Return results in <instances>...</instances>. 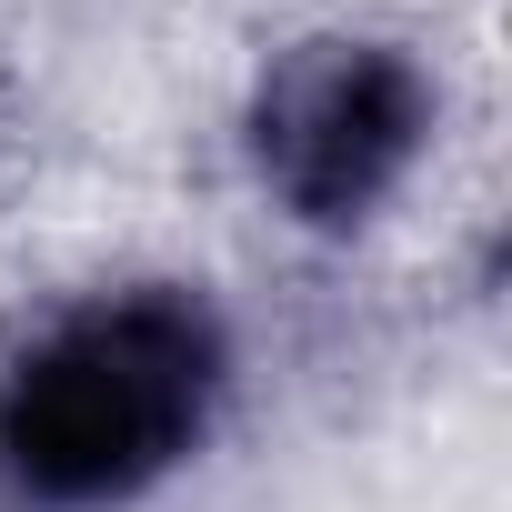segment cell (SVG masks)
Segmentation results:
<instances>
[{"mask_svg":"<svg viewBox=\"0 0 512 512\" xmlns=\"http://www.w3.org/2000/svg\"><path fill=\"white\" fill-rule=\"evenodd\" d=\"M221 322L201 292H101L51 322L0 382V482L31 512H101L151 492L221 402Z\"/></svg>","mask_w":512,"mask_h":512,"instance_id":"cell-1","label":"cell"},{"mask_svg":"<svg viewBox=\"0 0 512 512\" xmlns=\"http://www.w3.org/2000/svg\"><path fill=\"white\" fill-rule=\"evenodd\" d=\"M432 91L382 41H302L251 101V161L302 221H362L422 151Z\"/></svg>","mask_w":512,"mask_h":512,"instance_id":"cell-2","label":"cell"}]
</instances>
